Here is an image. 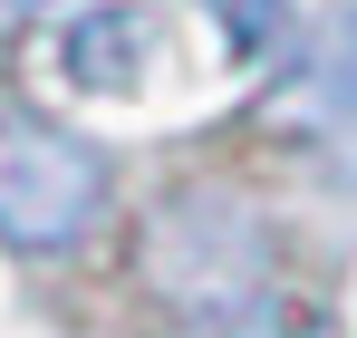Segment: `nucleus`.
<instances>
[{
  "instance_id": "nucleus-1",
  "label": "nucleus",
  "mask_w": 357,
  "mask_h": 338,
  "mask_svg": "<svg viewBox=\"0 0 357 338\" xmlns=\"http://www.w3.org/2000/svg\"><path fill=\"white\" fill-rule=\"evenodd\" d=\"M107 203L97 145H77L68 126L39 116H0V242L20 251H68Z\"/></svg>"
},
{
  "instance_id": "nucleus-2",
  "label": "nucleus",
  "mask_w": 357,
  "mask_h": 338,
  "mask_svg": "<svg viewBox=\"0 0 357 338\" xmlns=\"http://www.w3.org/2000/svg\"><path fill=\"white\" fill-rule=\"evenodd\" d=\"M299 116H309V135H319L328 174H338V184H357V10L328 29V49H319V68H309Z\"/></svg>"
},
{
  "instance_id": "nucleus-3",
  "label": "nucleus",
  "mask_w": 357,
  "mask_h": 338,
  "mask_svg": "<svg viewBox=\"0 0 357 338\" xmlns=\"http://www.w3.org/2000/svg\"><path fill=\"white\" fill-rule=\"evenodd\" d=\"M135 39H145V10H116V20H77V78H135Z\"/></svg>"
},
{
  "instance_id": "nucleus-4",
  "label": "nucleus",
  "mask_w": 357,
  "mask_h": 338,
  "mask_svg": "<svg viewBox=\"0 0 357 338\" xmlns=\"http://www.w3.org/2000/svg\"><path fill=\"white\" fill-rule=\"evenodd\" d=\"M203 10L232 29V49H241V58H261L271 39H280V20H290V0H203Z\"/></svg>"
}]
</instances>
